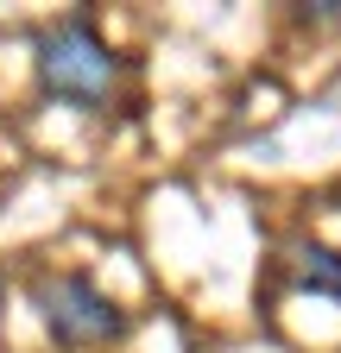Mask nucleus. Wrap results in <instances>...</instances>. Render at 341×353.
Masks as SVG:
<instances>
[{"label": "nucleus", "mask_w": 341, "mask_h": 353, "mask_svg": "<svg viewBox=\"0 0 341 353\" xmlns=\"http://www.w3.org/2000/svg\"><path fill=\"white\" fill-rule=\"evenodd\" d=\"M38 76H45V88H51L57 101L101 108L108 88H114V76H120V63L108 57V44L95 38V26L82 19V13H70V19H57V26L38 32Z\"/></svg>", "instance_id": "nucleus-1"}, {"label": "nucleus", "mask_w": 341, "mask_h": 353, "mask_svg": "<svg viewBox=\"0 0 341 353\" xmlns=\"http://www.w3.org/2000/svg\"><path fill=\"white\" fill-rule=\"evenodd\" d=\"M38 309H45V328L64 347H95L126 334V316L89 284V278H57V284H38Z\"/></svg>", "instance_id": "nucleus-2"}, {"label": "nucleus", "mask_w": 341, "mask_h": 353, "mask_svg": "<svg viewBox=\"0 0 341 353\" xmlns=\"http://www.w3.org/2000/svg\"><path fill=\"white\" fill-rule=\"evenodd\" d=\"M297 278H304V290L341 303V252L335 246H304V252H297Z\"/></svg>", "instance_id": "nucleus-3"}, {"label": "nucleus", "mask_w": 341, "mask_h": 353, "mask_svg": "<svg viewBox=\"0 0 341 353\" xmlns=\"http://www.w3.org/2000/svg\"><path fill=\"white\" fill-rule=\"evenodd\" d=\"M297 19H341V0H316V7H297Z\"/></svg>", "instance_id": "nucleus-4"}]
</instances>
